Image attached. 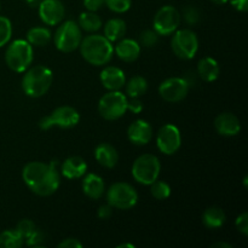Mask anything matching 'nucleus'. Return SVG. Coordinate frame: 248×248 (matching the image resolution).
<instances>
[{
    "label": "nucleus",
    "instance_id": "2eb2a0df",
    "mask_svg": "<svg viewBox=\"0 0 248 248\" xmlns=\"http://www.w3.org/2000/svg\"><path fill=\"white\" fill-rule=\"evenodd\" d=\"M127 137L132 144L145 145L152 140L153 127L145 120H136L127 128Z\"/></svg>",
    "mask_w": 248,
    "mask_h": 248
},
{
    "label": "nucleus",
    "instance_id": "cd10ccee",
    "mask_svg": "<svg viewBox=\"0 0 248 248\" xmlns=\"http://www.w3.org/2000/svg\"><path fill=\"white\" fill-rule=\"evenodd\" d=\"M24 245V239L16 229L5 230L0 234V248H19Z\"/></svg>",
    "mask_w": 248,
    "mask_h": 248
},
{
    "label": "nucleus",
    "instance_id": "f704fd0d",
    "mask_svg": "<svg viewBox=\"0 0 248 248\" xmlns=\"http://www.w3.org/2000/svg\"><path fill=\"white\" fill-rule=\"evenodd\" d=\"M235 225H236V229L241 232L242 235L247 236L248 235V213L242 212L239 217L235 220Z\"/></svg>",
    "mask_w": 248,
    "mask_h": 248
},
{
    "label": "nucleus",
    "instance_id": "72a5a7b5",
    "mask_svg": "<svg viewBox=\"0 0 248 248\" xmlns=\"http://www.w3.org/2000/svg\"><path fill=\"white\" fill-rule=\"evenodd\" d=\"M183 17L188 24H196L200 21V14L199 10L194 6H186L183 10Z\"/></svg>",
    "mask_w": 248,
    "mask_h": 248
},
{
    "label": "nucleus",
    "instance_id": "4468645a",
    "mask_svg": "<svg viewBox=\"0 0 248 248\" xmlns=\"http://www.w3.org/2000/svg\"><path fill=\"white\" fill-rule=\"evenodd\" d=\"M38 9L40 19L47 26H57L64 18L65 9L60 0H41Z\"/></svg>",
    "mask_w": 248,
    "mask_h": 248
},
{
    "label": "nucleus",
    "instance_id": "6ab92c4d",
    "mask_svg": "<svg viewBox=\"0 0 248 248\" xmlns=\"http://www.w3.org/2000/svg\"><path fill=\"white\" fill-rule=\"evenodd\" d=\"M82 191L87 198L92 200H98L106 193V184L103 178L96 173L85 174L82 179Z\"/></svg>",
    "mask_w": 248,
    "mask_h": 248
},
{
    "label": "nucleus",
    "instance_id": "7ed1b4c3",
    "mask_svg": "<svg viewBox=\"0 0 248 248\" xmlns=\"http://www.w3.org/2000/svg\"><path fill=\"white\" fill-rule=\"evenodd\" d=\"M53 81L52 70L45 65H34L26 70L22 79V90L31 98H39L47 93Z\"/></svg>",
    "mask_w": 248,
    "mask_h": 248
},
{
    "label": "nucleus",
    "instance_id": "f3484780",
    "mask_svg": "<svg viewBox=\"0 0 248 248\" xmlns=\"http://www.w3.org/2000/svg\"><path fill=\"white\" fill-rule=\"evenodd\" d=\"M215 128L219 135L232 137L239 135L241 131V123L239 118L232 113H222L216 118Z\"/></svg>",
    "mask_w": 248,
    "mask_h": 248
},
{
    "label": "nucleus",
    "instance_id": "1a4fd4ad",
    "mask_svg": "<svg viewBox=\"0 0 248 248\" xmlns=\"http://www.w3.org/2000/svg\"><path fill=\"white\" fill-rule=\"evenodd\" d=\"M171 47L174 55L181 60H191L199 50L198 35L190 29H177L172 36Z\"/></svg>",
    "mask_w": 248,
    "mask_h": 248
},
{
    "label": "nucleus",
    "instance_id": "ea45409f",
    "mask_svg": "<svg viewBox=\"0 0 248 248\" xmlns=\"http://www.w3.org/2000/svg\"><path fill=\"white\" fill-rule=\"evenodd\" d=\"M111 215H113V207H111L109 203L99 207L98 217L101 218V219H109V218L111 217Z\"/></svg>",
    "mask_w": 248,
    "mask_h": 248
},
{
    "label": "nucleus",
    "instance_id": "37998d69",
    "mask_svg": "<svg viewBox=\"0 0 248 248\" xmlns=\"http://www.w3.org/2000/svg\"><path fill=\"white\" fill-rule=\"evenodd\" d=\"M41 0H26L27 4L29 5L31 7H35V6H39V4H40Z\"/></svg>",
    "mask_w": 248,
    "mask_h": 248
},
{
    "label": "nucleus",
    "instance_id": "e433bc0d",
    "mask_svg": "<svg viewBox=\"0 0 248 248\" xmlns=\"http://www.w3.org/2000/svg\"><path fill=\"white\" fill-rule=\"evenodd\" d=\"M104 5V0H84V6L87 11L97 12Z\"/></svg>",
    "mask_w": 248,
    "mask_h": 248
},
{
    "label": "nucleus",
    "instance_id": "9b49d317",
    "mask_svg": "<svg viewBox=\"0 0 248 248\" xmlns=\"http://www.w3.org/2000/svg\"><path fill=\"white\" fill-rule=\"evenodd\" d=\"M181 23V14L171 5H165L157 10L153 19V29L159 35H171L178 29Z\"/></svg>",
    "mask_w": 248,
    "mask_h": 248
},
{
    "label": "nucleus",
    "instance_id": "c85d7f7f",
    "mask_svg": "<svg viewBox=\"0 0 248 248\" xmlns=\"http://www.w3.org/2000/svg\"><path fill=\"white\" fill-rule=\"evenodd\" d=\"M150 194L156 200H166L171 195V186L166 182L156 179L154 183L150 184Z\"/></svg>",
    "mask_w": 248,
    "mask_h": 248
},
{
    "label": "nucleus",
    "instance_id": "b1692460",
    "mask_svg": "<svg viewBox=\"0 0 248 248\" xmlns=\"http://www.w3.org/2000/svg\"><path fill=\"white\" fill-rule=\"evenodd\" d=\"M126 34V23L121 18H111L104 24V36L109 41H119Z\"/></svg>",
    "mask_w": 248,
    "mask_h": 248
},
{
    "label": "nucleus",
    "instance_id": "c756f323",
    "mask_svg": "<svg viewBox=\"0 0 248 248\" xmlns=\"http://www.w3.org/2000/svg\"><path fill=\"white\" fill-rule=\"evenodd\" d=\"M12 35V24L5 16H0V47L6 45Z\"/></svg>",
    "mask_w": 248,
    "mask_h": 248
},
{
    "label": "nucleus",
    "instance_id": "0eeeda50",
    "mask_svg": "<svg viewBox=\"0 0 248 248\" xmlns=\"http://www.w3.org/2000/svg\"><path fill=\"white\" fill-rule=\"evenodd\" d=\"M127 97L120 90L109 91L98 102L99 115L108 121L123 118L127 111Z\"/></svg>",
    "mask_w": 248,
    "mask_h": 248
},
{
    "label": "nucleus",
    "instance_id": "473e14b6",
    "mask_svg": "<svg viewBox=\"0 0 248 248\" xmlns=\"http://www.w3.org/2000/svg\"><path fill=\"white\" fill-rule=\"evenodd\" d=\"M16 230L19 232V235L23 237L24 242H26V240L35 232L36 227L35 224H34V222H31V219H22L21 222L17 224Z\"/></svg>",
    "mask_w": 248,
    "mask_h": 248
},
{
    "label": "nucleus",
    "instance_id": "9d476101",
    "mask_svg": "<svg viewBox=\"0 0 248 248\" xmlns=\"http://www.w3.org/2000/svg\"><path fill=\"white\" fill-rule=\"evenodd\" d=\"M80 121V114L77 109L73 107L62 106L56 108L50 115L44 116L39 121V127L41 130H48V128L57 126L61 128H72L77 126Z\"/></svg>",
    "mask_w": 248,
    "mask_h": 248
},
{
    "label": "nucleus",
    "instance_id": "4c0bfd02",
    "mask_svg": "<svg viewBox=\"0 0 248 248\" xmlns=\"http://www.w3.org/2000/svg\"><path fill=\"white\" fill-rule=\"evenodd\" d=\"M127 110L140 114L143 110V103L140 101V98H131L130 101H127Z\"/></svg>",
    "mask_w": 248,
    "mask_h": 248
},
{
    "label": "nucleus",
    "instance_id": "7c9ffc66",
    "mask_svg": "<svg viewBox=\"0 0 248 248\" xmlns=\"http://www.w3.org/2000/svg\"><path fill=\"white\" fill-rule=\"evenodd\" d=\"M159 34L154 31V29H145L140 33V46H144V47H153L157 44L159 41Z\"/></svg>",
    "mask_w": 248,
    "mask_h": 248
},
{
    "label": "nucleus",
    "instance_id": "f257e3e1",
    "mask_svg": "<svg viewBox=\"0 0 248 248\" xmlns=\"http://www.w3.org/2000/svg\"><path fill=\"white\" fill-rule=\"evenodd\" d=\"M22 179L29 190L39 196H50L60 188L61 176L57 162H28L22 170Z\"/></svg>",
    "mask_w": 248,
    "mask_h": 248
},
{
    "label": "nucleus",
    "instance_id": "a878e982",
    "mask_svg": "<svg viewBox=\"0 0 248 248\" xmlns=\"http://www.w3.org/2000/svg\"><path fill=\"white\" fill-rule=\"evenodd\" d=\"M126 93L130 98H140L148 91V82L140 75L132 77L127 82H125Z\"/></svg>",
    "mask_w": 248,
    "mask_h": 248
},
{
    "label": "nucleus",
    "instance_id": "f8f14e48",
    "mask_svg": "<svg viewBox=\"0 0 248 248\" xmlns=\"http://www.w3.org/2000/svg\"><path fill=\"white\" fill-rule=\"evenodd\" d=\"M157 149L165 155H173L182 145L181 131L176 125L166 124L159 130L156 136Z\"/></svg>",
    "mask_w": 248,
    "mask_h": 248
},
{
    "label": "nucleus",
    "instance_id": "a19ab883",
    "mask_svg": "<svg viewBox=\"0 0 248 248\" xmlns=\"http://www.w3.org/2000/svg\"><path fill=\"white\" fill-rule=\"evenodd\" d=\"M230 4L240 12H246L248 10V0H230Z\"/></svg>",
    "mask_w": 248,
    "mask_h": 248
},
{
    "label": "nucleus",
    "instance_id": "a211bd4d",
    "mask_svg": "<svg viewBox=\"0 0 248 248\" xmlns=\"http://www.w3.org/2000/svg\"><path fill=\"white\" fill-rule=\"evenodd\" d=\"M114 52L124 62H135L140 55V45L133 39H120L114 47Z\"/></svg>",
    "mask_w": 248,
    "mask_h": 248
},
{
    "label": "nucleus",
    "instance_id": "ddd939ff",
    "mask_svg": "<svg viewBox=\"0 0 248 248\" xmlns=\"http://www.w3.org/2000/svg\"><path fill=\"white\" fill-rule=\"evenodd\" d=\"M189 86L190 84L184 78H170L160 84L159 94L164 101L177 103L186 98L189 92Z\"/></svg>",
    "mask_w": 248,
    "mask_h": 248
},
{
    "label": "nucleus",
    "instance_id": "6e6552de",
    "mask_svg": "<svg viewBox=\"0 0 248 248\" xmlns=\"http://www.w3.org/2000/svg\"><path fill=\"white\" fill-rule=\"evenodd\" d=\"M138 194L131 184L118 182L107 190V202L118 210H131L137 205Z\"/></svg>",
    "mask_w": 248,
    "mask_h": 248
},
{
    "label": "nucleus",
    "instance_id": "412c9836",
    "mask_svg": "<svg viewBox=\"0 0 248 248\" xmlns=\"http://www.w3.org/2000/svg\"><path fill=\"white\" fill-rule=\"evenodd\" d=\"M94 159L101 166L113 169L119 161V154L115 148L109 143H99L94 149Z\"/></svg>",
    "mask_w": 248,
    "mask_h": 248
},
{
    "label": "nucleus",
    "instance_id": "423d86ee",
    "mask_svg": "<svg viewBox=\"0 0 248 248\" xmlns=\"http://www.w3.org/2000/svg\"><path fill=\"white\" fill-rule=\"evenodd\" d=\"M81 40V28L74 21H65L61 23L53 36V43H55L57 50L64 53L73 52L79 48Z\"/></svg>",
    "mask_w": 248,
    "mask_h": 248
},
{
    "label": "nucleus",
    "instance_id": "a18cd8bd",
    "mask_svg": "<svg viewBox=\"0 0 248 248\" xmlns=\"http://www.w3.org/2000/svg\"><path fill=\"white\" fill-rule=\"evenodd\" d=\"M118 248H135V245H132V244H121V245H119Z\"/></svg>",
    "mask_w": 248,
    "mask_h": 248
},
{
    "label": "nucleus",
    "instance_id": "bb28decb",
    "mask_svg": "<svg viewBox=\"0 0 248 248\" xmlns=\"http://www.w3.org/2000/svg\"><path fill=\"white\" fill-rule=\"evenodd\" d=\"M79 27L81 31H89V33H94L102 28V19L96 12L86 11L82 12L79 16Z\"/></svg>",
    "mask_w": 248,
    "mask_h": 248
},
{
    "label": "nucleus",
    "instance_id": "f03ea898",
    "mask_svg": "<svg viewBox=\"0 0 248 248\" xmlns=\"http://www.w3.org/2000/svg\"><path fill=\"white\" fill-rule=\"evenodd\" d=\"M79 48L82 58L96 67L108 64L114 55L113 43L101 34H91L82 38Z\"/></svg>",
    "mask_w": 248,
    "mask_h": 248
},
{
    "label": "nucleus",
    "instance_id": "5701e85b",
    "mask_svg": "<svg viewBox=\"0 0 248 248\" xmlns=\"http://www.w3.org/2000/svg\"><path fill=\"white\" fill-rule=\"evenodd\" d=\"M227 216L220 207H208L202 215V223L208 229H219L224 225Z\"/></svg>",
    "mask_w": 248,
    "mask_h": 248
},
{
    "label": "nucleus",
    "instance_id": "dca6fc26",
    "mask_svg": "<svg viewBox=\"0 0 248 248\" xmlns=\"http://www.w3.org/2000/svg\"><path fill=\"white\" fill-rule=\"evenodd\" d=\"M99 79H101L102 85L109 91H118V90L123 89L126 82L124 70L115 65H109V67L104 68L101 72Z\"/></svg>",
    "mask_w": 248,
    "mask_h": 248
},
{
    "label": "nucleus",
    "instance_id": "20e7f679",
    "mask_svg": "<svg viewBox=\"0 0 248 248\" xmlns=\"http://www.w3.org/2000/svg\"><path fill=\"white\" fill-rule=\"evenodd\" d=\"M7 67L16 73H23L33 62V46L24 39L12 41L5 52Z\"/></svg>",
    "mask_w": 248,
    "mask_h": 248
},
{
    "label": "nucleus",
    "instance_id": "aec40b11",
    "mask_svg": "<svg viewBox=\"0 0 248 248\" xmlns=\"http://www.w3.org/2000/svg\"><path fill=\"white\" fill-rule=\"evenodd\" d=\"M87 164L82 157L70 156L64 160L61 166V173L68 179L81 178L86 174Z\"/></svg>",
    "mask_w": 248,
    "mask_h": 248
},
{
    "label": "nucleus",
    "instance_id": "79ce46f5",
    "mask_svg": "<svg viewBox=\"0 0 248 248\" xmlns=\"http://www.w3.org/2000/svg\"><path fill=\"white\" fill-rule=\"evenodd\" d=\"M212 248H232V245L227 244V242H216L212 245Z\"/></svg>",
    "mask_w": 248,
    "mask_h": 248
},
{
    "label": "nucleus",
    "instance_id": "c9c22d12",
    "mask_svg": "<svg viewBox=\"0 0 248 248\" xmlns=\"http://www.w3.org/2000/svg\"><path fill=\"white\" fill-rule=\"evenodd\" d=\"M44 242V235L43 232H39L38 229L35 230V232H33V234L31 235V236L27 239V242L26 244L28 245V246H34V247H38L40 246L41 244Z\"/></svg>",
    "mask_w": 248,
    "mask_h": 248
},
{
    "label": "nucleus",
    "instance_id": "2f4dec72",
    "mask_svg": "<svg viewBox=\"0 0 248 248\" xmlns=\"http://www.w3.org/2000/svg\"><path fill=\"white\" fill-rule=\"evenodd\" d=\"M104 5L115 14H124L130 10L132 0H104Z\"/></svg>",
    "mask_w": 248,
    "mask_h": 248
},
{
    "label": "nucleus",
    "instance_id": "393cba45",
    "mask_svg": "<svg viewBox=\"0 0 248 248\" xmlns=\"http://www.w3.org/2000/svg\"><path fill=\"white\" fill-rule=\"evenodd\" d=\"M51 38H52L51 31L45 27H33L27 33V41L31 46H38V47L47 45Z\"/></svg>",
    "mask_w": 248,
    "mask_h": 248
},
{
    "label": "nucleus",
    "instance_id": "58836bf2",
    "mask_svg": "<svg viewBox=\"0 0 248 248\" xmlns=\"http://www.w3.org/2000/svg\"><path fill=\"white\" fill-rule=\"evenodd\" d=\"M82 244L78 239H65L58 244V248H81Z\"/></svg>",
    "mask_w": 248,
    "mask_h": 248
},
{
    "label": "nucleus",
    "instance_id": "39448f33",
    "mask_svg": "<svg viewBox=\"0 0 248 248\" xmlns=\"http://www.w3.org/2000/svg\"><path fill=\"white\" fill-rule=\"evenodd\" d=\"M132 177L143 186H150L159 179L161 164L159 157L153 154H143L135 160L132 165Z\"/></svg>",
    "mask_w": 248,
    "mask_h": 248
},
{
    "label": "nucleus",
    "instance_id": "4be33fe9",
    "mask_svg": "<svg viewBox=\"0 0 248 248\" xmlns=\"http://www.w3.org/2000/svg\"><path fill=\"white\" fill-rule=\"evenodd\" d=\"M220 68L217 61L212 57H205L199 62L198 74L203 81H216L219 77Z\"/></svg>",
    "mask_w": 248,
    "mask_h": 248
},
{
    "label": "nucleus",
    "instance_id": "c03bdc74",
    "mask_svg": "<svg viewBox=\"0 0 248 248\" xmlns=\"http://www.w3.org/2000/svg\"><path fill=\"white\" fill-rule=\"evenodd\" d=\"M211 1L213 2V4H217V5H224L227 4L229 0H211Z\"/></svg>",
    "mask_w": 248,
    "mask_h": 248
}]
</instances>
